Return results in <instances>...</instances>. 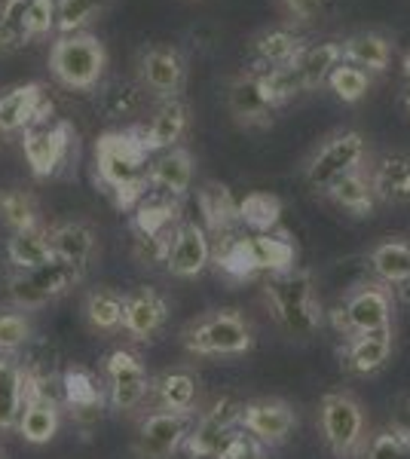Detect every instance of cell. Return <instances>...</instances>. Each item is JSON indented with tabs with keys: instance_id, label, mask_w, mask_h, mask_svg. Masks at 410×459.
<instances>
[{
	"instance_id": "cell-1",
	"label": "cell",
	"mask_w": 410,
	"mask_h": 459,
	"mask_svg": "<svg viewBox=\"0 0 410 459\" xmlns=\"http://www.w3.org/2000/svg\"><path fill=\"white\" fill-rule=\"evenodd\" d=\"M147 166H151V153L141 142L138 123L104 132L95 142V184L114 199L120 212H135L141 199L151 194Z\"/></svg>"
},
{
	"instance_id": "cell-2",
	"label": "cell",
	"mask_w": 410,
	"mask_h": 459,
	"mask_svg": "<svg viewBox=\"0 0 410 459\" xmlns=\"http://www.w3.org/2000/svg\"><path fill=\"white\" fill-rule=\"evenodd\" d=\"M264 303L270 309L282 331L294 340H310L322 331L325 325V307L318 298L316 276L307 266H291L282 273H266L264 282Z\"/></svg>"
},
{
	"instance_id": "cell-3",
	"label": "cell",
	"mask_w": 410,
	"mask_h": 459,
	"mask_svg": "<svg viewBox=\"0 0 410 459\" xmlns=\"http://www.w3.org/2000/svg\"><path fill=\"white\" fill-rule=\"evenodd\" d=\"M257 343L255 322L242 309H208L181 328V346L193 359H240Z\"/></svg>"
},
{
	"instance_id": "cell-4",
	"label": "cell",
	"mask_w": 410,
	"mask_h": 459,
	"mask_svg": "<svg viewBox=\"0 0 410 459\" xmlns=\"http://www.w3.org/2000/svg\"><path fill=\"white\" fill-rule=\"evenodd\" d=\"M47 65L58 86L71 89V92H92L104 83L110 56L101 37H95L92 31H77L56 37Z\"/></svg>"
},
{
	"instance_id": "cell-5",
	"label": "cell",
	"mask_w": 410,
	"mask_h": 459,
	"mask_svg": "<svg viewBox=\"0 0 410 459\" xmlns=\"http://www.w3.org/2000/svg\"><path fill=\"white\" fill-rule=\"evenodd\" d=\"M371 420L362 398L349 389L325 392L318 402V435L337 459H362L371 441Z\"/></svg>"
},
{
	"instance_id": "cell-6",
	"label": "cell",
	"mask_w": 410,
	"mask_h": 459,
	"mask_svg": "<svg viewBox=\"0 0 410 459\" xmlns=\"http://www.w3.org/2000/svg\"><path fill=\"white\" fill-rule=\"evenodd\" d=\"M334 331L346 340L355 334H371V331L395 328V288L368 279V282L353 285L331 309Z\"/></svg>"
},
{
	"instance_id": "cell-7",
	"label": "cell",
	"mask_w": 410,
	"mask_h": 459,
	"mask_svg": "<svg viewBox=\"0 0 410 459\" xmlns=\"http://www.w3.org/2000/svg\"><path fill=\"white\" fill-rule=\"evenodd\" d=\"M368 138L359 129H337L322 138V144L310 153V160L303 162V178H307V184L316 194H325L334 181L368 166Z\"/></svg>"
},
{
	"instance_id": "cell-8",
	"label": "cell",
	"mask_w": 410,
	"mask_h": 459,
	"mask_svg": "<svg viewBox=\"0 0 410 459\" xmlns=\"http://www.w3.org/2000/svg\"><path fill=\"white\" fill-rule=\"evenodd\" d=\"M22 153L34 178H56L77 160V129L65 117L31 126L22 132Z\"/></svg>"
},
{
	"instance_id": "cell-9",
	"label": "cell",
	"mask_w": 410,
	"mask_h": 459,
	"mask_svg": "<svg viewBox=\"0 0 410 459\" xmlns=\"http://www.w3.org/2000/svg\"><path fill=\"white\" fill-rule=\"evenodd\" d=\"M86 273L74 270V266L62 261H49L34 270H13L6 276V298L16 309H43L47 303L62 300L65 294H71L74 288L83 282Z\"/></svg>"
},
{
	"instance_id": "cell-10",
	"label": "cell",
	"mask_w": 410,
	"mask_h": 459,
	"mask_svg": "<svg viewBox=\"0 0 410 459\" xmlns=\"http://www.w3.org/2000/svg\"><path fill=\"white\" fill-rule=\"evenodd\" d=\"M184 203L181 199L156 196L147 194L138 203V209L132 212V230H135V248L144 261H166L169 242L175 236L178 224H181Z\"/></svg>"
},
{
	"instance_id": "cell-11",
	"label": "cell",
	"mask_w": 410,
	"mask_h": 459,
	"mask_svg": "<svg viewBox=\"0 0 410 459\" xmlns=\"http://www.w3.org/2000/svg\"><path fill=\"white\" fill-rule=\"evenodd\" d=\"M104 395L114 413H135L151 395V374L141 355L132 350H114L104 359Z\"/></svg>"
},
{
	"instance_id": "cell-12",
	"label": "cell",
	"mask_w": 410,
	"mask_h": 459,
	"mask_svg": "<svg viewBox=\"0 0 410 459\" xmlns=\"http://www.w3.org/2000/svg\"><path fill=\"white\" fill-rule=\"evenodd\" d=\"M62 429V402L49 392L47 377L37 368H25V402H22L16 432L22 441L43 447L58 435Z\"/></svg>"
},
{
	"instance_id": "cell-13",
	"label": "cell",
	"mask_w": 410,
	"mask_h": 459,
	"mask_svg": "<svg viewBox=\"0 0 410 459\" xmlns=\"http://www.w3.org/2000/svg\"><path fill=\"white\" fill-rule=\"evenodd\" d=\"M138 86L153 101L181 99L188 86V56L171 43H151L138 56Z\"/></svg>"
},
{
	"instance_id": "cell-14",
	"label": "cell",
	"mask_w": 410,
	"mask_h": 459,
	"mask_svg": "<svg viewBox=\"0 0 410 459\" xmlns=\"http://www.w3.org/2000/svg\"><path fill=\"white\" fill-rule=\"evenodd\" d=\"M240 413H242V402L236 395H221L214 404H208L205 411H199L196 420H193L188 441H184L188 456L218 459L227 438L240 429Z\"/></svg>"
},
{
	"instance_id": "cell-15",
	"label": "cell",
	"mask_w": 410,
	"mask_h": 459,
	"mask_svg": "<svg viewBox=\"0 0 410 459\" xmlns=\"http://www.w3.org/2000/svg\"><path fill=\"white\" fill-rule=\"evenodd\" d=\"M297 426H301V417H297L294 404L285 402V398L266 395V398H249V402H242L240 429H245L266 450L282 447L297 432Z\"/></svg>"
},
{
	"instance_id": "cell-16",
	"label": "cell",
	"mask_w": 410,
	"mask_h": 459,
	"mask_svg": "<svg viewBox=\"0 0 410 459\" xmlns=\"http://www.w3.org/2000/svg\"><path fill=\"white\" fill-rule=\"evenodd\" d=\"M56 105L40 80L16 83L0 92V135H22L31 126L52 120Z\"/></svg>"
},
{
	"instance_id": "cell-17",
	"label": "cell",
	"mask_w": 410,
	"mask_h": 459,
	"mask_svg": "<svg viewBox=\"0 0 410 459\" xmlns=\"http://www.w3.org/2000/svg\"><path fill=\"white\" fill-rule=\"evenodd\" d=\"M196 413H178V411H153L144 413L135 435V454L138 459H169L171 454L184 447Z\"/></svg>"
},
{
	"instance_id": "cell-18",
	"label": "cell",
	"mask_w": 410,
	"mask_h": 459,
	"mask_svg": "<svg viewBox=\"0 0 410 459\" xmlns=\"http://www.w3.org/2000/svg\"><path fill=\"white\" fill-rule=\"evenodd\" d=\"M212 257H214V246H212V236L205 233V227L196 224V221H181L169 242L162 266L175 279H196L212 266Z\"/></svg>"
},
{
	"instance_id": "cell-19",
	"label": "cell",
	"mask_w": 410,
	"mask_h": 459,
	"mask_svg": "<svg viewBox=\"0 0 410 459\" xmlns=\"http://www.w3.org/2000/svg\"><path fill=\"white\" fill-rule=\"evenodd\" d=\"M169 322V303L160 291L141 285L123 294V334L135 343H153Z\"/></svg>"
},
{
	"instance_id": "cell-20",
	"label": "cell",
	"mask_w": 410,
	"mask_h": 459,
	"mask_svg": "<svg viewBox=\"0 0 410 459\" xmlns=\"http://www.w3.org/2000/svg\"><path fill=\"white\" fill-rule=\"evenodd\" d=\"M395 350V328L371 331V334L346 337L337 346L340 368L353 377H374L389 365Z\"/></svg>"
},
{
	"instance_id": "cell-21",
	"label": "cell",
	"mask_w": 410,
	"mask_h": 459,
	"mask_svg": "<svg viewBox=\"0 0 410 459\" xmlns=\"http://www.w3.org/2000/svg\"><path fill=\"white\" fill-rule=\"evenodd\" d=\"M227 108L242 129H270L275 120V108L266 101L255 68L236 74L227 83Z\"/></svg>"
},
{
	"instance_id": "cell-22",
	"label": "cell",
	"mask_w": 410,
	"mask_h": 459,
	"mask_svg": "<svg viewBox=\"0 0 410 459\" xmlns=\"http://www.w3.org/2000/svg\"><path fill=\"white\" fill-rule=\"evenodd\" d=\"M138 132L151 157L169 151V147H178L184 142V135L190 132V105L184 99L156 101L147 123H138Z\"/></svg>"
},
{
	"instance_id": "cell-23",
	"label": "cell",
	"mask_w": 410,
	"mask_h": 459,
	"mask_svg": "<svg viewBox=\"0 0 410 459\" xmlns=\"http://www.w3.org/2000/svg\"><path fill=\"white\" fill-rule=\"evenodd\" d=\"M193 175H196V160L184 144L156 153V157H151V166H147V181H151L153 194L181 199V203L193 190Z\"/></svg>"
},
{
	"instance_id": "cell-24",
	"label": "cell",
	"mask_w": 410,
	"mask_h": 459,
	"mask_svg": "<svg viewBox=\"0 0 410 459\" xmlns=\"http://www.w3.org/2000/svg\"><path fill=\"white\" fill-rule=\"evenodd\" d=\"M49 242H52V257L80 273L89 270V264L95 261V251H99V233H95V227L89 221L80 218L49 224Z\"/></svg>"
},
{
	"instance_id": "cell-25",
	"label": "cell",
	"mask_w": 410,
	"mask_h": 459,
	"mask_svg": "<svg viewBox=\"0 0 410 459\" xmlns=\"http://www.w3.org/2000/svg\"><path fill=\"white\" fill-rule=\"evenodd\" d=\"M196 205L203 214V227L212 236V242L223 239L230 233H240V199L233 196V190L221 181H205L196 190Z\"/></svg>"
},
{
	"instance_id": "cell-26",
	"label": "cell",
	"mask_w": 410,
	"mask_h": 459,
	"mask_svg": "<svg viewBox=\"0 0 410 459\" xmlns=\"http://www.w3.org/2000/svg\"><path fill=\"white\" fill-rule=\"evenodd\" d=\"M156 411L196 413L199 411V377L190 368H171L160 377H151V395Z\"/></svg>"
},
{
	"instance_id": "cell-27",
	"label": "cell",
	"mask_w": 410,
	"mask_h": 459,
	"mask_svg": "<svg viewBox=\"0 0 410 459\" xmlns=\"http://www.w3.org/2000/svg\"><path fill=\"white\" fill-rule=\"evenodd\" d=\"M307 49V37L288 25L264 28L251 37V56L257 68H288Z\"/></svg>"
},
{
	"instance_id": "cell-28",
	"label": "cell",
	"mask_w": 410,
	"mask_h": 459,
	"mask_svg": "<svg viewBox=\"0 0 410 459\" xmlns=\"http://www.w3.org/2000/svg\"><path fill=\"white\" fill-rule=\"evenodd\" d=\"M214 257L212 264L218 266V273L227 282H249V279L260 276V261H257V248L251 233H230L223 239L212 242Z\"/></svg>"
},
{
	"instance_id": "cell-29",
	"label": "cell",
	"mask_w": 410,
	"mask_h": 459,
	"mask_svg": "<svg viewBox=\"0 0 410 459\" xmlns=\"http://www.w3.org/2000/svg\"><path fill=\"white\" fill-rule=\"evenodd\" d=\"M371 184L379 205H410V153H383L371 160Z\"/></svg>"
},
{
	"instance_id": "cell-30",
	"label": "cell",
	"mask_w": 410,
	"mask_h": 459,
	"mask_svg": "<svg viewBox=\"0 0 410 459\" xmlns=\"http://www.w3.org/2000/svg\"><path fill=\"white\" fill-rule=\"evenodd\" d=\"M322 196L331 199L340 212L353 214V218H374L379 199L374 194V184H371V162L334 181Z\"/></svg>"
},
{
	"instance_id": "cell-31",
	"label": "cell",
	"mask_w": 410,
	"mask_h": 459,
	"mask_svg": "<svg viewBox=\"0 0 410 459\" xmlns=\"http://www.w3.org/2000/svg\"><path fill=\"white\" fill-rule=\"evenodd\" d=\"M343 62V47L340 40H322V43H307L301 56L294 58L291 71H294L297 83H301L303 92H312V89H322L331 77V71Z\"/></svg>"
},
{
	"instance_id": "cell-32",
	"label": "cell",
	"mask_w": 410,
	"mask_h": 459,
	"mask_svg": "<svg viewBox=\"0 0 410 459\" xmlns=\"http://www.w3.org/2000/svg\"><path fill=\"white\" fill-rule=\"evenodd\" d=\"M343 47V62L355 65V68L374 74H386L392 65V40L379 31H355L346 40H340Z\"/></svg>"
},
{
	"instance_id": "cell-33",
	"label": "cell",
	"mask_w": 410,
	"mask_h": 459,
	"mask_svg": "<svg viewBox=\"0 0 410 459\" xmlns=\"http://www.w3.org/2000/svg\"><path fill=\"white\" fill-rule=\"evenodd\" d=\"M62 383H65V402H68L74 420H77V423H95V420L101 417L104 402H108L99 380H95L86 368H68Z\"/></svg>"
},
{
	"instance_id": "cell-34",
	"label": "cell",
	"mask_w": 410,
	"mask_h": 459,
	"mask_svg": "<svg viewBox=\"0 0 410 459\" xmlns=\"http://www.w3.org/2000/svg\"><path fill=\"white\" fill-rule=\"evenodd\" d=\"M368 266L377 282L383 285H410V242L401 236L383 239L368 248Z\"/></svg>"
},
{
	"instance_id": "cell-35",
	"label": "cell",
	"mask_w": 410,
	"mask_h": 459,
	"mask_svg": "<svg viewBox=\"0 0 410 459\" xmlns=\"http://www.w3.org/2000/svg\"><path fill=\"white\" fill-rule=\"evenodd\" d=\"M25 402V365L19 355H0V432H16Z\"/></svg>"
},
{
	"instance_id": "cell-36",
	"label": "cell",
	"mask_w": 410,
	"mask_h": 459,
	"mask_svg": "<svg viewBox=\"0 0 410 459\" xmlns=\"http://www.w3.org/2000/svg\"><path fill=\"white\" fill-rule=\"evenodd\" d=\"M6 261H10L13 270H34V266L56 261L49 242V224L10 233V239H6Z\"/></svg>"
},
{
	"instance_id": "cell-37",
	"label": "cell",
	"mask_w": 410,
	"mask_h": 459,
	"mask_svg": "<svg viewBox=\"0 0 410 459\" xmlns=\"http://www.w3.org/2000/svg\"><path fill=\"white\" fill-rule=\"evenodd\" d=\"M83 318L95 334H120L123 331V294L114 288H92L83 300Z\"/></svg>"
},
{
	"instance_id": "cell-38",
	"label": "cell",
	"mask_w": 410,
	"mask_h": 459,
	"mask_svg": "<svg viewBox=\"0 0 410 459\" xmlns=\"http://www.w3.org/2000/svg\"><path fill=\"white\" fill-rule=\"evenodd\" d=\"M257 248V261H260V273H282L297 266V246L291 239V233H285L282 227L270 230V233H251Z\"/></svg>"
},
{
	"instance_id": "cell-39",
	"label": "cell",
	"mask_w": 410,
	"mask_h": 459,
	"mask_svg": "<svg viewBox=\"0 0 410 459\" xmlns=\"http://www.w3.org/2000/svg\"><path fill=\"white\" fill-rule=\"evenodd\" d=\"M0 224L10 230V233H19V230L40 227L47 221H43L34 194H28L22 187H10V190H0Z\"/></svg>"
},
{
	"instance_id": "cell-40",
	"label": "cell",
	"mask_w": 410,
	"mask_h": 459,
	"mask_svg": "<svg viewBox=\"0 0 410 459\" xmlns=\"http://www.w3.org/2000/svg\"><path fill=\"white\" fill-rule=\"evenodd\" d=\"M240 221L251 233H270L282 221V199L275 194L255 190V194L240 199Z\"/></svg>"
},
{
	"instance_id": "cell-41",
	"label": "cell",
	"mask_w": 410,
	"mask_h": 459,
	"mask_svg": "<svg viewBox=\"0 0 410 459\" xmlns=\"http://www.w3.org/2000/svg\"><path fill=\"white\" fill-rule=\"evenodd\" d=\"M56 4H58L56 34H77V31H89V25H95L117 0H56Z\"/></svg>"
},
{
	"instance_id": "cell-42",
	"label": "cell",
	"mask_w": 410,
	"mask_h": 459,
	"mask_svg": "<svg viewBox=\"0 0 410 459\" xmlns=\"http://www.w3.org/2000/svg\"><path fill=\"white\" fill-rule=\"evenodd\" d=\"M101 89V108L108 114V120H123V117L138 114L141 101H144V89L138 86V80H114Z\"/></svg>"
},
{
	"instance_id": "cell-43",
	"label": "cell",
	"mask_w": 410,
	"mask_h": 459,
	"mask_svg": "<svg viewBox=\"0 0 410 459\" xmlns=\"http://www.w3.org/2000/svg\"><path fill=\"white\" fill-rule=\"evenodd\" d=\"M25 10L28 0H0V53H16L31 43L25 28Z\"/></svg>"
},
{
	"instance_id": "cell-44",
	"label": "cell",
	"mask_w": 410,
	"mask_h": 459,
	"mask_svg": "<svg viewBox=\"0 0 410 459\" xmlns=\"http://www.w3.org/2000/svg\"><path fill=\"white\" fill-rule=\"evenodd\" d=\"M371 83H374V77H371L368 71L355 68V65H346L340 62L337 68L331 71V77H327V89H331L334 95L343 101V105H359L364 95L371 92Z\"/></svg>"
},
{
	"instance_id": "cell-45",
	"label": "cell",
	"mask_w": 410,
	"mask_h": 459,
	"mask_svg": "<svg viewBox=\"0 0 410 459\" xmlns=\"http://www.w3.org/2000/svg\"><path fill=\"white\" fill-rule=\"evenodd\" d=\"M34 325L25 309H4L0 313V355H19L31 343Z\"/></svg>"
},
{
	"instance_id": "cell-46",
	"label": "cell",
	"mask_w": 410,
	"mask_h": 459,
	"mask_svg": "<svg viewBox=\"0 0 410 459\" xmlns=\"http://www.w3.org/2000/svg\"><path fill=\"white\" fill-rule=\"evenodd\" d=\"M362 459H410V444L401 435H395L389 426L377 429V432H371Z\"/></svg>"
},
{
	"instance_id": "cell-47",
	"label": "cell",
	"mask_w": 410,
	"mask_h": 459,
	"mask_svg": "<svg viewBox=\"0 0 410 459\" xmlns=\"http://www.w3.org/2000/svg\"><path fill=\"white\" fill-rule=\"evenodd\" d=\"M56 22H58L56 0H28L25 28H28V37H31V40H37V37H47V34H56Z\"/></svg>"
},
{
	"instance_id": "cell-48",
	"label": "cell",
	"mask_w": 410,
	"mask_h": 459,
	"mask_svg": "<svg viewBox=\"0 0 410 459\" xmlns=\"http://www.w3.org/2000/svg\"><path fill=\"white\" fill-rule=\"evenodd\" d=\"M264 454H266L264 444L251 438L245 429H236V432L227 438V444L221 447L218 459H264Z\"/></svg>"
},
{
	"instance_id": "cell-49",
	"label": "cell",
	"mask_w": 410,
	"mask_h": 459,
	"mask_svg": "<svg viewBox=\"0 0 410 459\" xmlns=\"http://www.w3.org/2000/svg\"><path fill=\"white\" fill-rule=\"evenodd\" d=\"M325 4H327V0H275L279 13L288 22H310V19H316L318 13L325 10Z\"/></svg>"
},
{
	"instance_id": "cell-50",
	"label": "cell",
	"mask_w": 410,
	"mask_h": 459,
	"mask_svg": "<svg viewBox=\"0 0 410 459\" xmlns=\"http://www.w3.org/2000/svg\"><path fill=\"white\" fill-rule=\"evenodd\" d=\"M389 429L395 435H401L407 444H410V402H405L398 407V411L392 413V420H389Z\"/></svg>"
},
{
	"instance_id": "cell-51",
	"label": "cell",
	"mask_w": 410,
	"mask_h": 459,
	"mask_svg": "<svg viewBox=\"0 0 410 459\" xmlns=\"http://www.w3.org/2000/svg\"><path fill=\"white\" fill-rule=\"evenodd\" d=\"M401 71H405V77L410 80V53L405 56V62H401Z\"/></svg>"
},
{
	"instance_id": "cell-52",
	"label": "cell",
	"mask_w": 410,
	"mask_h": 459,
	"mask_svg": "<svg viewBox=\"0 0 410 459\" xmlns=\"http://www.w3.org/2000/svg\"><path fill=\"white\" fill-rule=\"evenodd\" d=\"M407 110H410V95H407Z\"/></svg>"
},
{
	"instance_id": "cell-53",
	"label": "cell",
	"mask_w": 410,
	"mask_h": 459,
	"mask_svg": "<svg viewBox=\"0 0 410 459\" xmlns=\"http://www.w3.org/2000/svg\"><path fill=\"white\" fill-rule=\"evenodd\" d=\"M0 459H6V456H4V450H0Z\"/></svg>"
}]
</instances>
